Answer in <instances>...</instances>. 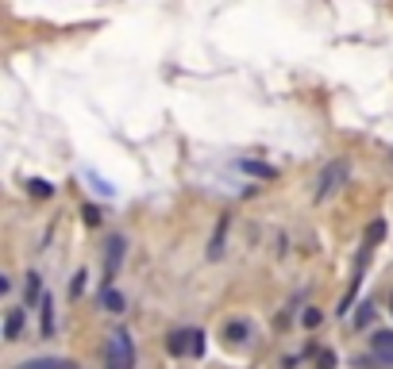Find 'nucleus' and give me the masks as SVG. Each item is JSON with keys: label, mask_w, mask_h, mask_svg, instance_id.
I'll return each mask as SVG.
<instances>
[{"label": "nucleus", "mask_w": 393, "mask_h": 369, "mask_svg": "<svg viewBox=\"0 0 393 369\" xmlns=\"http://www.w3.org/2000/svg\"><path fill=\"white\" fill-rule=\"evenodd\" d=\"M104 358H108V369H135V342H131V335L112 331L108 347H104Z\"/></svg>", "instance_id": "f257e3e1"}, {"label": "nucleus", "mask_w": 393, "mask_h": 369, "mask_svg": "<svg viewBox=\"0 0 393 369\" xmlns=\"http://www.w3.org/2000/svg\"><path fill=\"white\" fill-rule=\"evenodd\" d=\"M343 181H347V162H328L320 181H316V200H328V196L335 193Z\"/></svg>", "instance_id": "f03ea898"}, {"label": "nucleus", "mask_w": 393, "mask_h": 369, "mask_svg": "<svg viewBox=\"0 0 393 369\" xmlns=\"http://www.w3.org/2000/svg\"><path fill=\"white\" fill-rule=\"evenodd\" d=\"M370 350L382 365H393V331H374L370 335Z\"/></svg>", "instance_id": "7ed1b4c3"}, {"label": "nucleus", "mask_w": 393, "mask_h": 369, "mask_svg": "<svg viewBox=\"0 0 393 369\" xmlns=\"http://www.w3.org/2000/svg\"><path fill=\"white\" fill-rule=\"evenodd\" d=\"M124 250H127V242L120 239V235H112V239H108V250H104V273H108V281L116 277V269H120V258H124Z\"/></svg>", "instance_id": "20e7f679"}, {"label": "nucleus", "mask_w": 393, "mask_h": 369, "mask_svg": "<svg viewBox=\"0 0 393 369\" xmlns=\"http://www.w3.org/2000/svg\"><path fill=\"white\" fill-rule=\"evenodd\" d=\"M15 369H77V362H70V358H27Z\"/></svg>", "instance_id": "39448f33"}, {"label": "nucleus", "mask_w": 393, "mask_h": 369, "mask_svg": "<svg viewBox=\"0 0 393 369\" xmlns=\"http://www.w3.org/2000/svg\"><path fill=\"white\" fill-rule=\"evenodd\" d=\"M227 224H232V216H220V227H216V235H212V242H208V258L216 261V258H224V239H227Z\"/></svg>", "instance_id": "423d86ee"}, {"label": "nucleus", "mask_w": 393, "mask_h": 369, "mask_svg": "<svg viewBox=\"0 0 393 369\" xmlns=\"http://www.w3.org/2000/svg\"><path fill=\"white\" fill-rule=\"evenodd\" d=\"M239 169H243V174H251V177H262V181H274V177H277L274 166H266V162H251V158H239Z\"/></svg>", "instance_id": "0eeeda50"}, {"label": "nucleus", "mask_w": 393, "mask_h": 369, "mask_svg": "<svg viewBox=\"0 0 393 369\" xmlns=\"http://www.w3.org/2000/svg\"><path fill=\"white\" fill-rule=\"evenodd\" d=\"M20 335H23V311L12 308V311L4 316V339H8V342H20Z\"/></svg>", "instance_id": "6e6552de"}, {"label": "nucleus", "mask_w": 393, "mask_h": 369, "mask_svg": "<svg viewBox=\"0 0 393 369\" xmlns=\"http://www.w3.org/2000/svg\"><path fill=\"white\" fill-rule=\"evenodd\" d=\"M224 339L232 342V347H239V342L251 339V323H243V319H232V323L224 327Z\"/></svg>", "instance_id": "1a4fd4ad"}, {"label": "nucleus", "mask_w": 393, "mask_h": 369, "mask_svg": "<svg viewBox=\"0 0 393 369\" xmlns=\"http://www.w3.org/2000/svg\"><path fill=\"white\" fill-rule=\"evenodd\" d=\"M185 347L193 350V331H189V335H185V331H174V335H170L166 350H170V354H174V358H182V354H185Z\"/></svg>", "instance_id": "9d476101"}, {"label": "nucleus", "mask_w": 393, "mask_h": 369, "mask_svg": "<svg viewBox=\"0 0 393 369\" xmlns=\"http://www.w3.org/2000/svg\"><path fill=\"white\" fill-rule=\"evenodd\" d=\"M101 308H104V311H124V292L104 289V292H101Z\"/></svg>", "instance_id": "9b49d317"}, {"label": "nucleus", "mask_w": 393, "mask_h": 369, "mask_svg": "<svg viewBox=\"0 0 393 369\" xmlns=\"http://www.w3.org/2000/svg\"><path fill=\"white\" fill-rule=\"evenodd\" d=\"M39 304H43V335L51 339L54 335V297H43Z\"/></svg>", "instance_id": "f8f14e48"}, {"label": "nucleus", "mask_w": 393, "mask_h": 369, "mask_svg": "<svg viewBox=\"0 0 393 369\" xmlns=\"http://www.w3.org/2000/svg\"><path fill=\"white\" fill-rule=\"evenodd\" d=\"M35 300H43V277L31 273L27 277V304H35Z\"/></svg>", "instance_id": "ddd939ff"}, {"label": "nucleus", "mask_w": 393, "mask_h": 369, "mask_svg": "<svg viewBox=\"0 0 393 369\" xmlns=\"http://www.w3.org/2000/svg\"><path fill=\"white\" fill-rule=\"evenodd\" d=\"M27 193H35V196H43V200H46V196H54V188H51V181H43V177H31Z\"/></svg>", "instance_id": "4468645a"}, {"label": "nucleus", "mask_w": 393, "mask_h": 369, "mask_svg": "<svg viewBox=\"0 0 393 369\" xmlns=\"http://www.w3.org/2000/svg\"><path fill=\"white\" fill-rule=\"evenodd\" d=\"M382 239H386V224L374 219V227H366V246H374V242H382Z\"/></svg>", "instance_id": "2eb2a0df"}, {"label": "nucleus", "mask_w": 393, "mask_h": 369, "mask_svg": "<svg viewBox=\"0 0 393 369\" xmlns=\"http://www.w3.org/2000/svg\"><path fill=\"white\" fill-rule=\"evenodd\" d=\"M81 216H85V224H89V227L101 224V208H93V204H85V208H81Z\"/></svg>", "instance_id": "dca6fc26"}, {"label": "nucleus", "mask_w": 393, "mask_h": 369, "mask_svg": "<svg viewBox=\"0 0 393 369\" xmlns=\"http://www.w3.org/2000/svg\"><path fill=\"white\" fill-rule=\"evenodd\" d=\"M316 369H335V354H332V350H320V354H316Z\"/></svg>", "instance_id": "f3484780"}, {"label": "nucleus", "mask_w": 393, "mask_h": 369, "mask_svg": "<svg viewBox=\"0 0 393 369\" xmlns=\"http://www.w3.org/2000/svg\"><path fill=\"white\" fill-rule=\"evenodd\" d=\"M85 277H89L85 269H81V273L73 277V285H70V297H81V292H85Z\"/></svg>", "instance_id": "a211bd4d"}, {"label": "nucleus", "mask_w": 393, "mask_h": 369, "mask_svg": "<svg viewBox=\"0 0 393 369\" xmlns=\"http://www.w3.org/2000/svg\"><path fill=\"white\" fill-rule=\"evenodd\" d=\"M301 323H305V327H320V311H316V308H305V316H301Z\"/></svg>", "instance_id": "6ab92c4d"}, {"label": "nucleus", "mask_w": 393, "mask_h": 369, "mask_svg": "<svg viewBox=\"0 0 393 369\" xmlns=\"http://www.w3.org/2000/svg\"><path fill=\"white\" fill-rule=\"evenodd\" d=\"M370 316H374V308H370V304H363V311L355 316V323H358V327H366V323H370Z\"/></svg>", "instance_id": "aec40b11"}, {"label": "nucleus", "mask_w": 393, "mask_h": 369, "mask_svg": "<svg viewBox=\"0 0 393 369\" xmlns=\"http://www.w3.org/2000/svg\"><path fill=\"white\" fill-rule=\"evenodd\" d=\"M189 354H196V358L204 354V335L201 331H193V350H189Z\"/></svg>", "instance_id": "412c9836"}, {"label": "nucleus", "mask_w": 393, "mask_h": 369, "mask_svg": "<svg viewBox=\"0 0 393 369\" xmlns=\"http://www.w3.org/2000/svg\"><path fill=\"white\" fill-rule=\"evenodd\" d=\"M389 304H393V300H389Z\"/></svg>", "instance_id": "4be33fe9"}]
</instances>
